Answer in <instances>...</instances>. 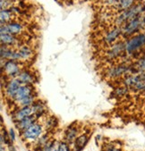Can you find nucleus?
<instances>
[{
  "label": "nucleus",
  "mask_w": 145,
  "mask_h": 151,
  "mask_svg": "<svg viewBox=\"0 0 145 151\" xmlns=\"http://www.w3.org/2000/svg\"><path fill=\"white\" fill-rule=\"evenodd\" d=\"M144 11V6L143 4L141 3H137L135 5H133L131 8L122 11L119 15L115 19V24L118 26H120L124 23L128 22L129 21L141 15V13Z\"/></svg>",
  "instance_id": "nucleus-1"
},
{
  "label": "nucleus",
  "mask_w": 145,
  "mask_h": 151,
  "mask_svg": "<svg viewBox=\"0 0 145 151\" xmlns=\"http://www.w3.org/2000/svg\"><path fill=\"white\" fill-rule=\"evenodd\" d=\"M144 26H145V17L140 15L126 22V24L122 29V34L125 37H129L133 33H136L139 31H141Z\"/></svg>",
  "instance_id": "nucleus-2"
},
{
  "label": "nucleus",
  "mask_w": 145,
  "mask_h": 151,
  "mask_svg": "<svg viewBox=\"0 0 145 151\" xmlns=\"http://www.w3.org/2000/svg\"><path fill=\"white\" fill-rule=\"evenodd\" d=\"M145 46V32L133 36L126 42V52L128 55L134 54Z\"/></svg>",
  "instance_id": "nucleus-3"
},
{
  "label": "nucleus",
  "mask_w": 145,
  "mask_h": 151,
  "mask_svg": "<svg viewBox=\"0 0 145 151\" xmlns=\"http://www.w3.org/2000/svg\"><path fill=\"white\" fill-rule=\"evenodd\" d=\"M42 131H43L42 125L35 123L32 126L27 128L25 131L22 132V137L24 140L33 141V140H36L40 136H41Z\"/></svg>",
  "instance_id": "nucleus-4"
},
{
  "label": "nucleus",
  "mask_w": 145,
  "mask_h": 151,
  "mask_svg": "<svg viewBox=\"0 0 145 151\" xmlns=\"http://www.w3.org/2000/svg\"><path fill=\"white\" fill-rule=\"evenodd\" d=\"M129 72H130V67L128 65H120L112 66L109 69H107V77H109L111 79H115V78H118V77H121L125 74H126Z\"/></svg>",
  "instance_id": "nucleus-5"
},
{
  "label": "nucleus",
  "mask_w": 145,
  "mask_h": 151,
  "mask_svg": "<svg viewBox=\"0 0 145 151\" xmlns=\"http://www.w3.org/2000/svg\"><path fill=\"white\" fill-rule=\"evenodd\" d=\"M21 85H22V83L17 78H13L10 81H8L6 85V89H5L6 97L10 99L14 100L15 94Z\"/></svg>",
  "instance_id": "nucleus-6"
},
{
  "label": "nucleus",
  "mask_w": 145,
  "mask_h": 151,
  "mask_svg": "<svg viewBox=\"0 0 145 151\" xmlns=\"http://www.w3.org/2000/svg\"><path fill=\"white\" fill-rule=\"evenodd\" d=\"M1 67L3 68L2 70L5 71V73L9 77L15 78L21 73L19 65L16 62L12 61V60H8V61L5 62V65H1Z\"/></svg>",
  "instance_id": "nucleus-7"
},
{
  "label": "nucleus",
  "mask_w": 145,
  "mask_h": 151,
  "mask_svg": "<svg viewBox=\"0 0 145 151\" xmlns=\"http://www.w3.org/2000/svg\"><path fill=\"white\" fill-rule=\"evenodd\" d=\"M1 34H11L15 35L22 32V25L18 22H9L1 25Z\"/></svg>",
  "instance_id": "nucleus-8"
},
{
  "label": "nucleus",
  "mask_w": 145,
  "mask_h": 151,
  "mask_svg": "<svg viewBox=\"0 0 145 151\" xmlns=\"http://www.w3.org/2000/svg\"><path fill=\"white\" fill-rule=\"evenodd\" d=\"M32 94H33L32 85H23V84H22L17 90L15 97L14 99V101H15L17 103V102L22 100L23 99L27 98L28 96H30Z\"/></svg>",
  "instance_id": "nucleus-9"
},
{
  "label": "nucleus",
  "mask_w": 145,
  "mask_h": 151,
  "mask_svg": "<svg viewBox=\"0 0 145 151\" xmlns=\"http://www.w3.org/2000/svg\"><path fill=\"white\" fill-rule=\"evenodd\" d=\"M124 51H126V43H123V42L115 43L108 49L107 53V57L109 60L115 59L118 57Z\"/></svg>",
  "instance_id": "nucleus-10"
},
{
  "label": "nucleus",
  "mask_w": 145,
  "mask_h": 151,
  "mask_svg": "<svg viewBox=\"0 0 145 151\" xmlns=\"http://www.w3.org/2000/svg\"><path fill=\"white\" fill-rule=\"evenodd\" d=\"M37 118L38 117L36 115H32V116H30V117H27V118L20 121V122L16 123V128L22 132L27 128H29L30 126H32L33 124H35Z\"/></svg>",
  "instance_id": "nucleus-11"
},
{
  "label": "nucleus",
  "mask_w": 145,
  "mask_h": 151,
  "mask_svg": "<svg viewBox=\"0 0 145 151\" xmlns=\"http://www.w3.org/2000/svg\"><path fill=\"white\" fill-rule=\"evenodd\" d=\"M15 78H17L23 85H32V83L34 82V76L28 71L21 72Z\"/></svg>",
  "instance_id": "nucleus-12"
},
{
  "label": "nucleus",
  "mask_w": 145,
  "mask_h": 151,
  "mask_svg": "<svg viewBox=\"0 0 145 151\" xmlns=\"http://www.w3.org/2000/svg\"><path fill=\"white\" fill-rule=\"evenodd\" d=\"M120 34H122V29L119 28H115L106 35L105 41L108 44H111L118 38V36H120Z\"/></svg>",
  "instance_id": "nucleus-13"
},
{
  "label": "nucleus",
  "mask_w": 145,
  "mask_h": 151,
  "mask_svg": "<svg viewBox=\"0 0 145 151\" xmlns=\"http://www.w3.org/2000/svg\"><path fill=\"white\" fill-rule=\"evenodd\" d=\"M77 134H78V130L75 127H71L66 132V137L65 139L66 143H74L75 139H77Z\"/></svg>",
  "instance_id": "nucleus-14"
},
{
  "label": "nucleus",
  "mask_w": 145,
  "mask_h": 151,
  "mask_svg": "<svg viewBox=\"0 0 145 151\" xmlns=\"http://www.w3.org/2000/svg\"><path fill=\"white\" fill-rule=\"evenodd\" d=\"M87 141H88V137H87V135H85V134H82V135L77 137V139L74 142V151H80L86 145Z\"/></svg>",
  "instance_id": "nucleus-15"
},
{
  "label": "nucleus",
  "mask_w": 145,
  "mask_h": 151,
  "mask_svg": "<svg viewBox=\"0 0 145 151\" xmlns=\"http://www.w3.org/2000/svg\"><path fill=\"white\" fill-rule=\"evenodd\" d=\"M20 54V56H21V60H28L30 59L32 56V50L27 47V46H23V47H21L18 50H17Z\"/></svg>",
  "instance_id": "nucleus-16"
},
{
  "label": "nucleus",
  "mask_w": 145,
  "mask_h": 151,
  "mask_svg": "<svg viewBox=\"0 0 145 151\" xmlns=\"http://www.w3.org/2000/svg\"><path fill=\"white\" fill-rule=\"evenodd\" d=\"M35 103V96L33 94L28 96L27 98L23 99L22 100L17 102L18 106L22 108V107H26V106H32Z\"/></svg>",
  "instance_id": "nucleus-17"
},
{
  "label": "nucleus",
  "mask_w": 145,
  "mask_h": 151,
  "mask_svg": "<svg viewBox=\"0 0 145 151\" xmlns=\"http://www.w3.org/2000/svg\"><path fill=\"white\" fill-rule=\"evenodd\" d=\"M0 39H1L2 45H14L17 42V40L14 38V36L11 34H1Z\"/></svg>",
  "instance_id": "nucleus-18"
},
{
  "label": "nucleus",
  "mask_w": 145,
  "mask_h": 151,
  "mask_svg": "<svg viewBox=\"0 0 145 151\" xmlns=\"http://www.w3.org/2000/svg\"><path fill=\"white\" fill-rule=\"evenodd\" d=\"M134 1H135V0H118V7L121 11L127 10V9L131 8L133 6Z\"/></svg>",
  "instance_id": "nucleus-19"
},
{
  "label": "nucleus",
  "mask_w": 145,
  "mask_h": 151,
  "mask_svg": "<svg viewBox=\"0 0 145 151\" xmlns=\"http://www.w3.org/2000/svg\"><path fill=\"white\" fill-rule=\"evenodd\" d=\"M0 18H1V24L4 23H9L12 18V11L10 10H1V14H0Z\"/></svg>",
  "instance_id": "nucleus-20"
},
{
  "label": "nucleus",
  "mask_w": 145,
  "mask_h": 151,
  "mask_svg": "<svg viewBox=\"0 0 145 151\" xmlns=\"http://www.w3.org/2000/svg\"><path fill=\"white\" fill-rule=\"evenodd\" d=\"M135 68L137 73H145V55L139 59Z\"/></svg>",
  "instance_id": "nucleus-21"
},
{
  "label": "nucleus",
  "mask_w": 145,
  "mask_h": 151,
  "mask_svg": "<svg viewBox=\"0 0 145 151\" xmlns=\"http://www.w3.org/2000/svg\"><path fill=\"white\" fill-rule=\"evenodd\" d=\"M115 93H117L118 96L119 97H122L124 96L126 93H127V87H123V88H119L118 89H115Z\"/></svg>",
  "instance_id": "nucleus-22"
},
{
  "label": "nucleus",
  "mask_w": 145,
  "mask_h": 151,
  "mask_svg": "<svg viewBox=\"0 0 145 151\" xmlns=\"http://www.w3.org/2000/svg\"><path fill=\"white\" fill-rule=\"evenodd\" d=\"M59 151H70L67 143H65V142L60 143L59 144Z\"/></svg>",
  "instance_id": "nucleus-23"
},
{
  "label": "nucleus",
  "mask_w": 145,
  "mask_h": 151,
  "mask_svg": "<svg viewBox=\"0 0 145 151\" xmlns=\"http://www.w3.org/2000/svg\"><path fill=\"white\" fill-rule=\"evenodd\" d=\"M55 121H56V118H51V119H48V122H47V127L48 128H51V127H55L56 124H55Z\"/></svg>",
  "instance_id": "nucleus-24"
},
{
  "label": "nucleus",
  "mask_w": 145,
  "mask_h": 151,
  "mask_svg": "<svg viewBox=\"0 0 145 151\" xmlns=\"http://www.w3.org/2000/svg\"><path fill=\"white\" fill-rule=\"evenodd\" d=\"M105 151H121L120 148H118L115 147H113V146H107L105 149Z\"/></svg>",
  "instance_id": "nucleus-25"
},
{
  "label": "nucleus",
  "mask_w": 145,
  "mask_h": 151,
  "mask_svg": "<svg viewBox=\"0 0 145 151\" xmlns=\"http://www.w3.org/2000/svg\"><path fill=\"white\" fill-rule=\"evenodd\" d=\"M59 144L60 143H57L56 141H55L52 148L50 149V151H59Z\"/></svg>",
  "instance_id": "nucleus-26"
},
{
  "label": "nucleus",
  "mask_w": 145,
  "mask_h": 151,
  "mask_svg": "<svg viewBox=\"0 0 145 151\" xmlns=\"http://www.w3.org/2000/svg\"><path fill=\"white\" fill-rule=\"evenodd\" d=\"M9 138H10V139H11V141H14V139H15V134H14V130L13 129H10L9 130Z\"/></svg>",
  "instance_id": "nucleus-27"
},
{
  "label": "nucleus",
  "mask_w": 145,
  "mask_h": 151,
  "mask_svg": "<svg viewBox=\"0 0 145 151\" xmlns=\"http://www.w3.org/2000/svg\"><path fill=\"white\" fill-rule=\"evenodd\" d=\"M10 151H14V147L13 146H10Z\"/></svg>",
  "instance_id": "nucleus-28"
}]
</instances>
